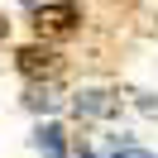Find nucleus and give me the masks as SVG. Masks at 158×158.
<instances>
[{"instance_id":"1","label":"nucleus","mask_w":158,"mask_h":158,"mask_svg":"<svg viewBox=\"0 0 158 158\" xmlns=\"http://www.w3.org/2000/svg\"><path fill=\"white\" fill-rule=\"evenodd\" d=\"M81 10L72 5V0H58V5H43L39 15H34V29H39V39H67L72 29H77Z\"/></svg>"},{"instance_id":"2","label":"nucleus","mask_w":158,"mask_h":158,"mask_svg":"<svg viewBox=\"0 0 158 158\" xmlns=\"http://www.w3.org/2000/svg\"><path fill=\"white\" fill-rule=\"evenodd\" d=\"M15 62H19V72H24V77H34V81H39V77H58V72H62V58H58L53 48H43V43L19 48V53H15Z\"/></svg>"},{"instance_id":"3","label":"nucleus","mask_w":158,"mask_h":158,"mask_svg":"<svg viewBox=\"0 0 158 158\" xmlns=\"http://www.w3.org/2000/svg\"><path fill=\"white\" fill-rule=\"evenodd\" d=\"M72 110H77L81 120H110L120 110V96L115 91H101V86H91V91H81L77 101H72Z\"/></svg>"},{"instance_id":"4","label":"nucleus","mask_w":158,"mask_h":158,"mask_svg":"<svg viewBox=\"0 0 158 158\" xmlns=\"http://www.w3.org/2000/svg\"><path fill=\"white\" fill-rule=\"evenodd\" d=\"M34 144H39L48 158H67V139H62V129H58V125H43L39 134H34Z\"/></svg>"},{"instance_id":"5","label":"nucleus","mask_w":158,"mask_h":158,"mask_svg":"<svg viewBox=\"0 0 158 158\" xmlns=\"http://www.w3.org/2000/svg\"><path fill=\"white\" fill-rule=\"evenodd\" d=\"M24 106H29V110H58V91H53V86H29Z\"/></svg>"},{"instance_id":"6","label":"nucleus","mask_w":158,"mask_h":158,"mask_svg":"<svg viewBox=\"0 0 158 158\" xmlns=\"http://www.w3.org/2000/svg\"><path fill=\"white\" fill-rule=\"evenodd\" d=\"M115 158H153V153H139L129 139H120V144H115Z\"/></svg>"},{"instance_id":"7","label":"nucleus","mask_w":158,"mask_h":158,"mask_svg":"<svg viewBox=\"0 0 158 158\" xmlns=\"http://www.w3.org/2000/svg\"><path fill=\"white\" fill-rule=\"evenodd\" d=\"M139 110H144V115H158V101L153 96H139Z\"/></svg>"},{"instance_id":"8","label":"nucleus","mask_w":158,"mask_h":158,"mask_svg":"<svg viewBox=\"0 0 158 158\" xmlns=\"http://www.w3.org/2000/svg\"><path fill=\"white\" fill-rule=\"evenodd\" d=\"M5 34H10V19H5V15H0V39H5Z\"/></svg>"},{"instance_id":"9","label":"nucleus","mask_w":158,"mask_h":158,"mask_svg":"<svg viewBox=\"0 0 158 158\" xmlns=\"http://www.w3.org/2000/svg\"><path fill=\"white\" fill-rule=\"evenodd\" d=\"M77 158H96V153H91V148H81V153H77Z\"/></svg>"}]
</instances>
